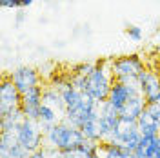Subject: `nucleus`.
<instances>
[{
  "label": "nucleus",
  "mask_w": 160,
  "mask_h": 158,
  "mask_svg": "<svg viewBox=\"0 0 160 158\" xmlns=\"http://www.w3.org/2000/svg\"><path fill=\"white\" fill-rule=\"evenodd\" d=\"M113 84H115V78L111 73V62L109 60H95L91 73L86 77L84 93L91 96L95 102L102 104L108 100Z\"/></svg>",
  "instance_id": "nucleus-1"
},
{
  "label": "nucleus",
  "mask_w": 160,
  "mask_h": 158,
  "mask_svg": "<svg viewBox=\"0 0 160 158\" xmlns=\"http://www.w3.org/2000/svg\"><path fill=\"white\" fill-rule=\"evenodd\" d=\"M86 136L82 133V129L71 126L68 122H60L49 131H46V138H44V146L57 151H71V149H78L84 146Z\"/></svg>",
  "instance_id": "nucleus-2"
},
{
  "label": "nucleus",
  "mask_w": 160,
  "mask_h": 158,
  "mask_svg": "<svg viewBox=\"0 0 160 158\" xmlns=\"http://www.w3.org/2000/svg\"><path fill=\"white\" fill-rule=\"evenodd\" d=\"M109 62L115 82H122V84H137L138 77L148 69L146 60L137 53L122 55V57H117V58H111Z\"/></svg>",
  "instance_id": "nucleus-3"
},
{
  "label": "nucleus",
  "mask_w": 160,
  "mask_h": 158,
  "mask_svg": "<svg viewBox=\"0 0 160 158\" xmlns=\"http://www.w3.org/2000/svg\"><path fill=\"white\" fill-rule=\"evenodd\" d=\"M140 140H142V133H140L137 122H129V120H122L120 118L118 126H117L115 131L111 133V136H109L108 142L135 151V149L138 147ZM104 144H106V142H104Z\"/></svg>",
  "instance_id": "nucleus-4"
},
{
  "label": "nucleus",
  "mask_w": 160,
  "mask_h": 158,
  "mask_svg": "<svg viewBox=\"0 0 160 158\" xmlns=\"http://www.w3.org/2000/svg\"><path fill=\"white\" fill-rule=\"evenodd\" d=\"M17 138H18V142L28 151L35 153V151H38V149L44 147L46 133H44V129L40 127L38 120L26 118L18 126V129H17Z\"/></svg>",
  "instance_id": "nucleus-5"
},
{
  "label": "nucleus",
  "mask_w": 160,
  "mask_h": 158,
  "mask_svg": "<svg viewBox=\"0 0 160 158\" xmlns=\"http://www.w3.org/2000/svg\"><path fill=\"white\" fill-rule=\"evenodd\" d=\"M22 106V93L13 84L9 75H4L0 82V116H6Z\"/></svg>",
  "instance_id": "nucleus-6"
},
{
  "label": "nucleus",
  "mask_w": 160,
  "mask_h": 158,
  "mask_svg": "<svg viewBox=\"0 0 160 158\" xmlns=\"http://www.w3.org/2000/svg\"><path fill=\"white\" fill-rule=\"evenodd\" d=\"M9 78L13 80V84L18 87V91L24 95L28 93L29 89L38 87V86H44L42 84V75L40 71H37L31 66H18L9 73Z\"/></svg>",
  "instance_id": "nucleus-7"
},
{
  "label": "nucleus",
  "mask_w": 160,
  "mask_h": 158,
  "mask_svg": "<svg viewBox=\"0 0 160 158\" xmlns=\"http://www.w3.org/2000/svg\"><path fill=\"white\" fill-rule=\"evenodd\" d=\"M0 158H31V151L17 138V129L0 133Z\"/></svg>",
  "instance_id": "nucleus-8"
},
{
  "label": "nucleus",
  "mask_w": 160,
  "mask_h": 158,
  "mask_svg": "<svg viewBox=\"0 0 160 158\" xmlns=\"http://www.w3.org/2000/svg\"><path fill=\"white\" fill-rule=\"evenodd\" d=\"M118 122H120L118 109H115L108 100L102 102L98 109V124H100V133H102V144L109 140L111 133L118 126Z\"/></svg>",
  "instance_id": "nucleus-9"
},
{
  "label": "nucleus",
  "mask_w": 160,
  "mask_h": 158,
  "mask_svg": "<svg viewBox=\"0 0 160 158\" xmlns=\"http://www.w3.org/2000/svg\"><path fill=\"white\" fill-rule=\"evenodd\" d=\"M138 89H140V95L146 98L148 104L160 102V80L151 67H148L138 77Z\"/></svg>",
  "instance_id": "nucleus-10"
},
{
  "label": "nucleus",
  "mask_w": 160,
  "mask_h": 158,
  "mask_svg": "<svg viewBox=\"0 0 160 158\" xmlns=\"http://www.w3.org/2000/svg\"><path fill=\"white\" fill-rule=\"evenodd\" d=\"M140 89H138V82L137 84H122V82H115L113 87L109 91V96H108V102L115 109H122L126 106V102L129 98H133L135 95H138Z\"/></svg>",
  "instance_id": "nucleus-11"
},
{
  "label": "nucleus",
  "mask_w": 160,
  "mask_h": 158,
  "mask_svg": "<svg viewBox=\"0 0 160 158\" xmlns=\"http://www.w3.org/2000/svg\"><path fill=\"white\" fill-rule=\"evenodd\" d=\"M42 93H44V86H38V87H33L28 93L22 95V106H20V109H22V113H24L26 118L38 120L40 109L44 106Z\"/></svg>",
  "instance_id": "nucleus-12"
},
{
  "label": "nucleus",
  "mask_w": 160,
  "mask_h": 158,
  "mask_svg": "<svg viewBox=\"0 0 160 158\" xmlns=\"http://www.w3.org/2000/svg\"><path fill=\"white\" fill-rule=\"evenodd\" d=\"M146 107H148V102H146V98L138 93V95H135L133 98L128 100L126 106L118 111L120 118L122 120H129V122H137V120L142 116V113L146 111Z\"/></svg>",
  "instance_id": "nucleus-13"
},
{
  "label": "nucleus",
  "mask_w": 160,
  "mask_h": 158,
  "mask_svg": "<svg viewBox=\"0 0 160 158\" xmlns=\"http://www.w3.org/2000/svg\"><path fill=\"white\" fill-rule=\"evenodd\" d=\"M42 102H44V106H48V107L55 109L57 113L62 115V118H64V113H66V104H64V98H62V93H60V89L53 87V86H44V93H42Z\"/></svg>",
  "instance_id": "nucleus-14"
},
{
  "label": "nucleus",
  "mask_w": 160,
  "mask_h": 158,
  "mask_svg": "<svg viewBox=\"0 0 160 158\" xmlns=\"http://www.w3.org/2000/svg\"><path fill=\"white\" fill-rule=\"evenodd\" d=\"M158 136H142L138 147L135 149V155L138 158H158Z\"/></svg>",
  "instance_id": "nucleus-15"
},
{
  "label": "nucleus",
  "mask_w": 160,
  "mask_h": 158,
  "mask_svg": "<svg viewBox=\"0 0 160 158\" xmlns=\"http://www.w3.org/2000/svg\"><path fill=\"white\" fill-rule=\"evenodd\" d=\"M100 155L102 158H137L135 151L117 146V144H109V142L100 144Z\"/></svg>",
  "instance_id": "nucleus-16"
},
{
  "label": "nucleus",
  "mask_w": 160,
  "mask_h": 158,
  "mask_svg": "<svg viewBox=\"0 0 160 158\" xmlns=\"http://www.w3.org/2000/svg\"><path fill=\"white\" fill-rule=\"evenodd\" d=\"M60 122H62V115L60 113H57L55 109L48 107V106H42L40 115H38V124H40V127L44 129V133L49 131L51 127H55Z\"/></svg>",
  "instance_id": "nucleus-17"
},
{
  "label": "nucleus",
  "mask_w": 160,
  "mask_h": 158,
  "mask_svg": "<svg viewBox=\"0 0 160 158\" xmlns=\"http://www.w3.org/2000/svg\"><path fill=\"white\" fill-rule=\"evenodd\" d=\"M137 126H138L142 136H158V135H160L158 124L151 118V115L148 113V111H144V113H142V116L137 120Z\"/></svg>",
  "instance_id": "nucleus-18"
},
{
  "label": "nucleus",
  "mask_w": 160,
  "mask_h": 158,
  "mask_svg": "<svg viewBox=\"0 0 160 158\" xmlns=\"http://www.w3.org/2000/svg\"><path fill=\"white\" fill-rule=\"evenodd\" d=\"M24 120H26V116H24L22 109H17V111H13L9 115H6V116H0V133L2 131H15V129H18V126Z\"/></svg>",
  "instance_id": "nucleus-19"
},
{
  "label": "nucleus",
  "mask_w": 160,
  "mask_h": 158,
  "mask_svg": "<svg viewBox=\"0 0 160 158\" xmlns=\"http://www.w3.org/2000/svg\"><path fill=\"white\" fill-rule=\"evenodd\" d=\"M126 35H128V38L133 40V42H140V40L144 38V31H142V27L135 26V24L126 26Z\"/></svg>",
  "instance_id": "nucleus-20"
},
{
  "label": "nucleus",
  "mask_w": 160,
  "mask_h": 158,
  "mask_svg": "<svg viewBox=\"0 0 160 158\" xmlns=\"http://www.w3.org/2000/svg\"><path fill=\"white\" fill-rule=\"evenodd\" d=\"M146 111L149 113L151 118L155 120V122L158 124V127H160V102H157V104H148Z\"/></svg>",
  "instance_id": "nucleus-21"
},
{
  "label": "nucleus",
  "mask_w": 160,
  "mask_h": 158,
  "mask_svg": "<svg viewBox=\"0 0 160 158\" xmlns=\"http://www.w3.org/2000/svg\"><path fill=\"white\" fill-rule=\"evenodd\" d=\"M35 0H13V9H24V7H29Z\"/></svg>",
  "instance_id": "nucleus-22"
},
{
  "label": "nucleus",
  "mask_w": 160,
  "mask_h": 158,
  "mask_svg": "<svg viewBox=\"0 0 160 158\" xmlns=\"http://www.w3.org/2000/svg\"><path fill=\"white\" fill-rule=\"evenodd\" d=\"M31 158H49V151H48V147H42L35 153H31Z\"/></svg>",
  "instance_id": "nucleus-23"
},
{
  "label": "nucleus",
  "mask_w": 160,
  "mask_h": 158,
  "mask_svg": "<svg viewBox=\"0 0 160 158\" xmlns=\"http://www.w3.org/2000/svg\"><path fill=\"white\" fill-rule=\"evenodd\" d=\"M151 69H153L155 73H157V77H158V80H160V58L153 62V66H151Z\"/></svg>",
  "instance_id": "nucleus-24"
},
{
  "label": "nucleus",
  "mask_w": 160,
  "mask_h": 158,
  "mask_svg": "<svg viewBox=\"0 0 160 158\" xmlns=\"http://www.w3.org/2000/svg\"><path fill=\"white\" fill-rule=\"evenodd\" d=\"M0 6H2V7H9V9H13V0H0Z\"/></svg>",
  "instance_id": "nucleus-25"
},
{
  "label": "nucleus",
  "mask_w": 160,
  "mask_h": 158,
  "mask_svg": "<svg viewBox=\"0 0 160 158\" xmlns=\"http://www.w3.org/2000/svg\"><path fill=\"white\" fill-rule=\"evenodd\" d=\"M155 53H157V57L160 58V42L157 44V47H155Z\"/></svg>",
  "instance_id": "nucleus-26"
},
{
  "label": "nucleus",
  "mask_w": 160,
  "mask_h": 158,
  "mask_svg": "<svg viewBox=\"0 0 160 158\" xmlns=\"http://www.w3.org/2000/svg\"><path fill=\"white\" fill-rule=\"evenodd\" d=\"M22 18H24V15H22V13H18V17H17V22H22Z\"/></svg>",
  "instance_id": "nucleus-27"
},
{
  "label": "nucleus",
  "mask_w": 160,
  "mask_h": 158,
  "mask_svg": "<svg viewBox=\"0 0 160 158\" xmlns=\"http://www.w3.org/2000/svg\"><path fill=\"white\" fill-rule=\"evenodd\" d=\"M89 158H102V155L98 153V155H93V156H89Z\"/></svg>",
  "instance_id": "nucleus-28"
},
{
  "label": "nucleus",
  "mask_w": 160,
  "mask_h": 158,
  "mask_svg": "<svg viewBox=\"0 0 160 158\" xmlns=\"http://www.w3.org/2000/svg\"><path fill=\"white\" fill-rule=\"evenodd\" d=\"M158 146H160V135H158ZM158 158H160V151H158Z\"/></svg>",
  "instance_id": "nucleus-29"
},
{
  "label": "nucleus",
  "mask_w": 160,
  "mask_h": 158,
  "mask_svg": "<svg viewBox=\"0 0 160 158\" xmlns=\"http://www.w3.org/2000/svg\"><path fill=\"white\" fill-rule=\"evenodd\" d=\"M44 2H49V0H44Z\"/></svg>",
  "instance_id": "nucleus-30"
}]
</instances>
